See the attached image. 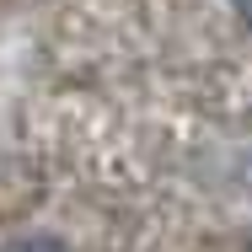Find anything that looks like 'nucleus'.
Returning <instances> with one entry per match:
<instances>
[{
	"instance_id": "obj_3",
	"label": "nucleus",
	"mask_w": 252,
	"mask_h": 252,
	"mask_svg": "<svg viewBox=\"0 0 252 252\" xmlns=\"http://www.w3.org/2000/svg\"><path fill=\"white\" fill-rule=\"evenodd\" d=\"M247 252H252V247H247Z\"/></svg>"
},
{
	"instance_id": "obj_2",
	"label": "nucleus",
	"mask_w": 252,
	"mask_h": 252,
	"mask_svg": "<svg viewBox=\"0 0 252 252\" xmlns=\"http://www.w3.org/2000/svg\"><path fill=\"white\" fill-rule=\"evenodd\" d=\"M231 5H236V11H242V16L252 22V0H231Z\"/></svg>"
},
{
	"instance_id": "obj_1",
	"label": "nucleus",
	"mask_w": 252,
	"mask_h": 252,
	"mask_svg": "<svg viewBox=\"0 0 252 252\" xmlns=\"http://www.w3.org/2000/svg\"><path fill=\"white\" fill-rule=\"evenodd\" d=\"M0 252H70V247L54 242V236H22V242H5Z\"/></svg>"
}]
</instances>
